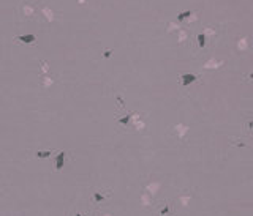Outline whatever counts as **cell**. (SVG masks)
<instances>
[{
    "label": "cell",
    "instance_id": "12",
    "mask_svg": "<svg viewBox=\"0 0 253 216\" xmlns=\"http://www.w3.org/2000/svg\"><path fill=\"white\" fill-rule=\"evenodd\" d=\"M76 216H82V215H76Z\"/></svg>",
    "mask_w": 253,
    "mask_h": 216
},
{
    "label": "cell",
    "instance_id": "9",
    "mask_svg": "<svg viewBox=\"0 0 253 216\" xmlns=\"http://www.w3.org/2000/svg\"><path fill=\"white\" fill-rule=\"evenodd\" d=\"M128 120H130V115H125L124 118H120V123H124V125H126L128 123Z\"/></svg>",
    "mask_w": 253,
    "mask_h": 216
},
{
    "label": "cell",
    "instance_id": "1",
    "mask_svg": "<svg viewBox=\"0 0 253 216\" xmlns=\"http://www.w3.org/2000/svg\"><path fill=\"white\" fill-rule=\"evenodd\" d=\"M196 79H198V77H196L195 74H188V73L180 76V81H182V85H184V87H187L188 84H191V82H195Z\"/></svg>",
    "mask_w": 253,
    "mask_h": 216
},
{
    "label": "cell",
    "instance_id": "11",
    "mask_svg": "<svg viewBox=\"0 0 253 216\" xmlns=\"http://www.w3.org/2000/svg\"><path fill=\"white\" fill-rule=\"evenodd\" d=\"M249 77H250V79L253 81V71H252V73H250V76H249Z\"/></svg>",
    "mask_w": 253,
    "mask_h": 216
},
{
    "label": "cell",
    "instance_id": "2",
    "mask_svg": "<svg viewBox=\"0 0 253 216\" xmlns=\"http://www.w3.org/2000/svg\"><path fill=\"white\" fill-rule=\"evenodd\" d=\"M63 163H65V152H60L57 155V158H56V169L60 170L63 167Z\"/></svg>",
    "mask_w": 253,
    "mask_h": 216
},
{
    "label": "cell",
    "instance_id": "6",
    "mask_svg": "<svg viewBox=\"0 0 253 216\" xmlns=\"http://www.w3.org/2000/svg\"><path fill=\"white\" fill-rule=\"evenodd\" d=\"M49 155H51V152H38V153H36V158H48Z\"/></svg>",
    "mask_w": 253,
    "mask_h": 216
},
{
    "label": "cell",
    "instance_id": "7",
    "mask_svg": "<svg viewBox=\"0 0 253 216\" xmlns=\"http://www.w3.org/2000/svg\"><path fill=\"white\" fill-rule=\"evenodd\" d=\"M245 128H249V131H253V118H249V120H247Z\"/></svg>",
    "mask_w": 253,
    "mask_h": 216
},
{
    "label": "cell",
    "instance_id": "5",
    "mask_svg": "<svg viewBox=\"0 0 253 216\" xmlns=\"http://www.w3.org/2000/svg\"><path fill=\"white\" fill-rule=\"evenodd\" d=\"M190 14H191V11H184V13H180V14L177 16V21H184L185 18H188Z\"/></svg>",
    "mask_w": 253,
    "mask_h": 216
},
{
    "label": "cell",
    "instance_id": "4",
    "mask_svg": "<svg viewBox=\"0 0 253 216\" xmlns=\"http://www.w3.org/2000/svg\"><path fill=\"white\" fill-rule=\"evenodd\" d=\"M198 43H199L201 47H204V44H206V36L202 35V33H199V35H198Z\"/></svg>",
    "mask_w": 253,
    "mask_h": 216
},
{
    "label": "cell",
    "instance_id": "3",
    "mask_svg": "<svg viewBox=\"0 0 253 216\" xmlns=\"http://www.w3.org/2000/svg\"><path fill=\"white\" fill-rule=\"evenodd\" d=\"M18 40L21 41V43H25V44H30V43H33L36 38H35V35H32V33H29V35H21V36H18Z\"/></svg>",
    "mask_w": 253,
    "mask_h": 216
},
{
    "label": "cell",
    "instance_id": "10",
    "mask_svg": "<svg viewBox=\"0 0 253 216\" xmlns=\"http://www.w3.org/2000/svg\"><path fill=\"white\" fill-rule=\"evenodd\" d=\"M112 51H104V57H111Z\"/></svg>",
    "mask_w": 253,
    "mask_h": 216
},
{
    "label": "cell",
    "instance_id": "8",
    "mask_svg": "<svg viewBox=\"0 0 253 216\" xmlns=\"http://www.w3.org/2000/svg\"><path fill=\"white\" fill-rule=\"evenodd\" d=\"M93 197H95V200H97V202H100V200H103V199H104V196H103V194H100V192H95V196H93Z\"/></svg>",
    "mask_w": 253,
    "mask_h": 216
}]
</instances>
